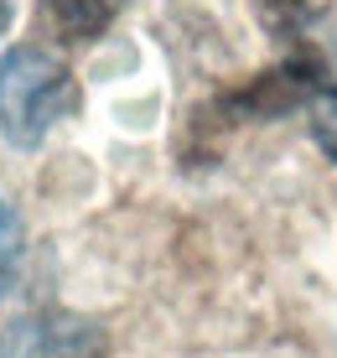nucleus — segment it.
I'll return each mask as SVG.
<instances>
[{"mask_svg": "<svg viewBox=\"0 0 337 358\" xmlns=\"http://www.w3.org/2000/svg\"><path fill=\"white\" fill-rule=\"evenodd\" d=\"M78 104L73 73L47 47H10L0 57V135L10 145H42L47 130Z\"/></svg>", "mask_w": 337, "mask_h": 358, "instance_id": "nucleus-1", "label": "nucleus"}, {"mask_svg": "<svg viewBox=\"0 0 337 358\" xmlns=\"http://www.w3.org/2000/svg\"><path fill=\"white\" fill-rule=\"evenodd\" d=\"M317 94V68L311 63H285L275 73H265V78H254L239 99H229L239 115H254V120H270V115H285V109L306 104V99Z\"/></svg>", "mask_w": 337, "mask_h": 358, "instance_id": "nucleus-2", "label": "nucleus"}, {"mask_svg": "<svg viewBox=\"0 0 337 358\" xmlns=\"http://www.w3.org/2000/svg\"><path fill=\"white\" fill-rule=\"evenodd\" d=\"M120 6H124V0H47V16L57 21L62 36H73V42H94V36L120 16Z\"/></svg>", "mask_w": 337, "mask_h": 358, "instance_id": "nucleus-3", "label": "nucleus"}, {"mask_svg": "<svg viewBox=\"0 0 337 358\" xmlns=\"http://www.w3.org/2000/svg\"><path fill=\"white\" fill-rule=\"evenodd\" d=\"M311 135L327 151V162H337V89H322L311 99Z\"/></svg>", "mask_w": 337, "mask_h": 358, "instance_id": "nucleus-4", "label": "nucleus"}, {"mask_svg": "<svg viewBox=\"0 0 337 358\" xmlns=\"http://www.w3.org/2000/svg\"><path fill=\"white\" fill-rule=\"evenodd\" d=\"M259 6V16H265V27H275V31H296L301 21L317 10V0H254Z\"/></svg>", "mask_w": 337, "mask_h": 358, "instance_id": "nucleus-5", "label": "nucleus"}, {"mask_svg": "<svg viewBox=\"0 0 337 358\" xmlns=\"http://www.w3.org/2000/svg\"><path fill=\"white\" fill-rule=\"evenodd\" d=\"M21 239H27V229H21V213H16L10 203H0V275H6V270L16 265Z\"/></svg>", "mask_w": 337, "mask_h": 358, "instance_id": "nucleus-6", "label": "nucleus"}, {"mask_svg": "<svg viewBox=\"0 0 337 358\" xmlns=\"http://www.w3.org/2000/svg\"><path fill=\"white\" fill-rule=\"evenodd\" d=\"M10 16H16V0H0V36L10 31Z\"/></svg>", "mask_w": 337, "mask_h": 358, "instance_id": "nucleus-7", "label": "nucleus"}]
</instances>
